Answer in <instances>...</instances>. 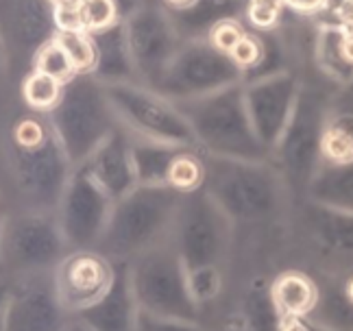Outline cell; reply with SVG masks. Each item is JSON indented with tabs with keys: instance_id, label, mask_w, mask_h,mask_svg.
I'll return each instance as SVG.
<instances>
[{
	"instance_id": "2",
	"label": "cell",
	"mask_w": 353,
	"mask_h": 331,
	"mask_svg": "<svg viewBox=\"0 0 353 331\" xmlns=\"http://www.w3.org/2000/svg\"><path fill=\"white\" fill-rule=\"evenodd\" d=\"M203 185L234 223L270 220L281 212L290 192L273 159L251 161L216 155H205Z\"/></svg>"
},
{
	"instance_id": "4",
	"label": "cell",
	"mask_w": 353,
	"mask_h": 331,
	"mask_svg": "<svg viewBox=\"0 0 353 331\" xmlns=\"http://www.w3.org/2000/svg\"><path fill=\"white\" fill-rule=\"evenodd\" d=\"M131 261V285L138 299L140 314L151 316L157 327H192L199 316V303L190 290V270L174 248L172 240H164L146 248Z\"/></svg>"
},
{
	"instance_id": "34",
	"label": "cell",
	"mask_w": 353,
	"mask_h": 331,
	"mask_svg": "<svg viewBox=\"0 0 353 331\" xmlns=\"http://www.w3.org/2000/svg\"><path fill=\"white\" fill-rule=\"evenodd\" d=\"M283 7H286L283 0H249L247 18L257 31L275 29L281 20Z\"/></svg>"
},
{
	"instance_id": "8",
	"label": "cell",
	"mask_w": 353,
	"mask_h": 331,
	"mask_svg": "<svg viewBox=\"0 0 353 331\" xmlns=\"http://www.w3.org/2000/svg\"><path fill=\"white\" fill-rule=\"evenodd\" d=\"M118 122L138 135L196 148V137L174 101L138 81L105 83Z\"/></svg>"
},
{
	"instance_id": "21",
	"label": "cell",
	"mask_w": 353,
	"mask_h": 331,
	"mask_svg": "<svg viewBox=\"0 0 353 331\" xmlns=\"http://www.w3.org/2000/svg\"><path fill=\"white\" fill-rule=\"evenodd\" d=\"M249 0H194L183 9L170 11V18L183 39H208L216 24L247 16Z\"/></svg>"
},
{
	"instance_id": "14",
	"label": "cell",
	"mask_w": 353,
	"mask_h": 331,
	"mask_svg": "<svg viewBox=\"0 0 353 331\" xmlns=\"http://www.w3.org/2000/svg\"><path fill=\"white\" fill-rule=\"evenodd\" d=\"M299 90H301V79L290 70L244 83V101L251 122L270 153L292 116Z\"/></svg>"
},
{
	"instance_id": "5",
	"label": "cell",
	"mask_w": 353,
	"mask_h": 331,
	"mask_svg": "<svg viewBox=\"0 0 353 331\" xmlns=\"http://www.w3.org/2000/svg\"><path fill=\"white\" fill-rule=\"evenodd\" d=\"M50 131L74 166H81L118 124L105 83L92 72H77L63 83L61 99L48 112Z\"/></svg>"
},
{
	"instance_id": "19",
	"label": "cell",
	"mask_w": 353,
	"mask_h": 331,
	"mask_svg": "<svg viewBox=\"0 0 353 331\" xmlns=\"http://www.w3.org/2000/svg\"><path fill=\"white\" fill-rule=\"evenodd\" d=\"M29 277L20 292L11 299V305L5 314V327L13 329H52L59 325L65 312L57 292V279L50 283L35 281L39 272H22Z\"/></svg>"
},
{
	"instance_id": "3",
	"label": "cell",
	"mask_w": 353,
	"mask_h": 331,
	"mask_svg": "<svg viewBox=\"0 0 353 331\" xmlns=\"http://www.w3.org/2000/svg\"><path fill=\"white\" fill-rule=\"evenodd\" d=\"M183 192L168 183H140L114 201L97 251L110 259H133L170 238Z\"/></svg>"
},
{
	"instance_id": "11",
	"label": "cell",
	"mask_w": 353,
	"mask_h": 331,
	"mask_svg": "<svg viewBox=\"0 0 353 331\" xmlns=\"http://www.w3.org/2000/svg\"><path fill=\"white\" fill-rule=\"evenodd\" d=\"M70 253L55 212L24 210L7 223L5 257L18 272L57 270Z\"/></svg>"
},
{
	"instance_id": "13",
	"label": "cell",
	"mask_w": 353,
	"mask_h": 331,
	"mask_svg": "<svg viewBox=\"0 0 353 331\" xmlns=\"http://www.w3.org/2000/svg\"><path fill=\"white\" fill-rule=\"evenodd\" d=\"M125 24L138 70V83L157 90L172 57L183 44V37L176 31L170 11L151 3L135 7L125 18Z\"/></svg>"
},
{
	"instance_id": "43",
	"label": "cell",
	"mask_w": 353,
	"mask_h": 331,
	"mask_svg": "<svg viewBox=\"0 0 353 331\" xmlns=\"http://www.w3.org/2000/svg\"><path fill=\"white\" fill-rule=\"evenodd\" d=\"M349 31H351V33H353V26H351V29H349Z\"/></svg>"
},
{
	"instance_id": "15",
	"label": "cell",
	"mask_w": 353,
	"mask_h": 331,
	"mask_svg": "<svg viewBox=\"0 0 353 331\" xmlns=\"http://www.w3.org/2000/svg\"><path fill=\"white\" fill-rule=\"evenodd\" d=\"M57 292L65 314L94 305L114 279V261L99 251H72L55 270Z\"/></svg>"
},
{
	"instance_id": "37",
	"label": "cell",
	"mask_w": 353,
	"mask_h": 331,
	"mask_svg": "<svg viewBox=\"0 0 353 331\" xmlns=\"http://www.w3.org/2000/svg\"><path fill=\"white\" fill-rule=\"evenodd\" d=\"M234 57V61L242 68L244 72L253 68L257 61H260V54H262V46H260V39H257L255 33H244V37L238 41V46L229 52Z\"/></svg>"
},
{
	"instance_id": "32",
	"label": "cell",
	"mask_w": 353,
	"mask_h": 331,
	"mask_svg": "<svg viewBox=\"0 0 353 331\" xmlns=\"http://www.w3.org/2000/svg\"><path fill=\"white\" fill-rule=\"evenodd\" d=\"M79 20L81 29L94 33L122 20V9L118 0H83L79 7Z\"/></svg>"
},
{
	"instance_id": "27",
	"label": "cell",
	"mask_w": 353,
	"mask_h": 331,
	"mask_svg": "<svg viewBox=\"0 0 353 331\" xmlns=\"http://www.w3.org/2000/svg\"><path fill=\"white\" fill-rule=\"evenodd\" d=\"M257 39H260V46H262V54H260V61H257L253 68H249L247 72L242 77V83H249V81H257V79H264L270 74H279V72H286L288 70V63H290V46L286 44L283 39V33L275 29H266V31H257L255 33Z\"/></svg>"
},
{
	"instance_id": "7",
	"label": "cell",
	"mask_w": 353,
	"mask_h": 331,
	"mask_svg": "<svg viewBox=\"0 0 353 331\" xmlns=\"http://www.w3.org/2000/svg\"><path fill=\"white\" fill-rule=\"evenodd\" d=\"M234 220L201 185L185 192L176 210L170 240L185 261L188 270L203 266H221L232 246Z\"/></svg>"
},
{
	"instance_id": "12",
	"label": "cell",
	"mask_w": 353,
	"mask_h": 331,
	"mask_svg": "<svg viewBox=\"0 0 353 331\" xmlns=\"http://www.w3.org/2000/svg\"><path fill=\"white\" fill-rule=\"evenodd\" d=\"M114 201L85 166H77L57 205V220L70 251H97Z\"/></svg>"
},
{
	"instance_id": "26",
	"label": "cell",
	"mask_w": 353,
	"mask_h": 331,
	"mask_svg": "<svg viewBox=\"0 0 353 331\" xmlns=\"http://www.w3.org/2000/svg\"><path fill=\"white\" fill-rule=\"evenodd\" d=\"M345 33L347 26L341 24L327 26V29H323L316 35V48H314V57L321 66V70L341 83L353 81V63L347 61L343 52Z\"/></svg>"
},
{
	"instance_id": "10",
	"label": "cell",
	"mask_w": 353,
	"mask_h": 331,
	"mask_svg": "<svg viewBox=\"0 0 353 331\" xmlns=\"http://www.w3.org/2000/svg\"><path fill=\"white\" fill-rule=\"evenodd\" d=\"M244 70L229 52L216 48L210 39H183L172 57L157 92L170 101L199 99L212 92L242 83Z\"/></svg>"
},
{
	"instance_id": "1",
	"label": "cell",
	"mask_w": 353,
	"mask_h": 331,
	"mask_svg": "<svg viewBox=\"0 0 353 331\" xmlns=\"http://www.w3.org/2000/svg\"><path fill=\"white\" fill-rule=\"evenodd\" d=\"M174 103L192 127L201 153L251 161L273 157L251 122L244 101V83Z\"/></svg>"
},
{
	"instance_id": "31",
	"label": "cell",
	"mask_w": 353,
	"mask_h": 331,
	"mask_svg": "<svg viewBox=\"0 0 353 331\" xmlns=\"http://www.w3.org/2000/svg\"><path fill=\"white\" fill-rule=\"evenodd\" d=\"M33 70H42L50 77L59 79L61 83L70 81L77 74V68H74L72 59L68 57V52L63 50V46L55 37L37 50L35 59H33Z\"/></svg>"
},
{
	"instance_id": "40",
	"label": "cell",
	"mask_w": 353,
	"mask_h": 331,
	"mask_svg": "<svg viewBox=\"0 0 353 331\" xmlns=\"http://www.w3.org/2000/svg\"><path fill=\"white\" fill-rule=\"evenodd\" d=\"M343 52H345L347 61L353 63V33H351L349 29H347V33H345V39H343Z\"/></svg>"
},
{
	"instance_id": "28",
	"label": "cell",
	"mask_w": 353,
	"mask_h": 331,
	"mask_svg": "<svg viewBox=\"0 0 353 331\" xmlns=\"http://www.w3.org/2000/svg\"><path fill=\"white\" fill-rule=\"evenodd\" d=\"M205 183V155L199 148H183L170 163L168 185L179 192H192Z\"/></svg>"
},
{
	"instance_id": "24",
	"label": "cell",
	"mask_w": 353,
	"mask_h": 331,
	"mask_svg": "<svg viewBox=\"0 0 353 331\" xmlns=\"http://www.w3.org/2000/svg\"><path fill=\"white\" fill-rule=\"evenodd\" d=\"M307 220L314 236L332 251L353 255V212L334 210L307 201Z\"/></svg>"
},
{
	"instance_id": "33",
	"label": "cell",
	"mask_w": 353,
	"mask_h": 331,
	"mask_svg": "<svg viewBox=\"0 0 353 331\" xmlns=\"http://www.w3.org/2000/svg\"><path fill=\"white\" fill-rule=\"evenodd\" d=\"M190 290L196 303H208L214 301L223 290V272L221 266H203L190 270Z\"/></svg>"
},
{
	"instance_id": "18",
	"label": "cell",
	"mask_w": 353,
	"mask_h": 331,
	"mask_svg": "<svg viewBox=\"0 0 353 331\" xmlns=\"http://www.w3.org/2000/svg\"><path fill=\"white\" fill-rule=\"evenodd\" d=\"M112 261H114V279L110 288H107V292L94 305L81 310L77 316H81L83 325L90 329H103V331L135 329L140 305L131 285V261L129 259H112Z\"/></svg>"
},
{
	"instance_id": "16",
	"label": "cell",
	"mask_w": 353,
	"mask_h": 331,
	"mask_svg": "<svg viewBox=\"0 0 353 331\" xmlns=\"http://www.w3.org/2000/svg\"><path fill=\"white\" fill-rule=\"evenodd\" d=\"M81 166H85L90 174L97 179V183L112 197V201L122 199L135 185H140L133 161V135L120 122L90 155V159Z\"/></svg>"
},
{
	"instance_id": "6",
	"label": "cell",
	"mask_w": 353,
	"mask_h": 331,
	"mask_svg": "<svg viewBox=\"0 0 353 331\" xmlns=\"http://www.w3.org/2000/svg\"><path fill=\"white\" fill-rule=\"evenodd\" d=\"M330 101L321 90L301 83L292 116L273 148V163L294 194L305 190L323 163V135L330 118Z\"/></svg>"
},
{
	"instance_id": "22",
	"label": "cell",
	"mask_w": 353,
	"mask_h": 331,
	"mask_svg": "<svg viewBox=\"0 0 353 331\" xmlns=\"http://www.w3.org/2000/svg\"><path fill=\"white\" fill-rule=\"evenodd\" d=\"M305 197L312 203L353 212V157L347 161L323 159L305 190Z\"/></svg>"
},
{
	"instance_id": "36",
	"label": "cell",
	"mask_w": 353,
	"mask_h": 331,
	"mask_svg": "<svg viewBox=\"0 0 353 331\" xmlns=\"http://www.w3.org/2000/svg\"><path fill=\"white\" fill-rule=\"evenodd\" d=\"M242 37H244L242 22L240 20H225V22L214 26L208 39L212 41L216 48H221L223 52H232L238 46V41Z\"/></svg>"
},
{
	"instance_id": "17",
	"label": "cell",
	"mask_w": 353,
	"mask_h": 331,
	"mask_svg": "<svg viewBox=\"0 0 353 331\" xmlns=\"http://www.w3.org/2000/svg\"><path fill=\"white\" fill-rule=\"evenodd\" d=\"M57 20L50 0H7L5 44L11 52L35 59L37 50L55 37Z\"/></svg>"
},
{
	"instance_id": "39",
	"label": "cell",
	"mask_w": 353,
	"mask_h": 331,
	"mask_svg": "<svg viewBox=\"0 0 353 331\" xmlns=\"http://www.w3.org/2000/svg\"><path fill=\"white\" fill-rule=\"evenodd\" d=\"M83 0H50V5L55 11H68V13H79V7Z\"/></svg>"
},
{
	"instance_id": "25",
	"label": "cell",
	"mask_w": 353,
	"mask_h": 331,
	"mask_svg": "<svg viewBox=\"0 0 353 331\" xmlns=\"http://www.w3.org/2000/svg\"><path fill=\"white\" fill-rule=\"evenodd\" d=\"M281 316H310L319 305V288L307 274L288 270L270 283Z\"/></svg>"
},
{
	"instance_id": "41",
	"label": "cell",
	"mask_w": 353,
	"mask_h": 331,
	"mask_svg": "<svg viewBox=\"0 0 353 331\" xmlns=\"http://www.w3.org/2000/svg\"><path fill=\"white\" fill-rule=\"evenodd\" d=\"M161 3H164V7L168 11H176V9H183L188 5H192L194 0H161Z\"/></svg>"
},
{
	"instance_id": "30",
	"label": "cell",
	"mask_w": 353,
	"mask_h": 331,
	"mask_svg": "<svg viewBox=\"0 0 353 331\" xmlns=\"http://www.w3.org/2000/svg\"><path fill=\"white\" fill-rule=\"evenodd\" d=\"M55 39L63 46L68 57L72 59L77 72H92L97 48H94V39L85 29H59L55 33Z\"/></svg>"
},
{
	"instance_id": "29",
	"label": "cell",
	"mask_w": 353,
	"mask_h": 331,
	"mask_svg": "<svg viewBox=\"0 0 353 331\" xmlns=\"http://www.w3.org/2000/svg\"><path fill=\"white\" fill-rule=\"evenodd\" d=\"M61 90H63V83L42 70L29 72L22 83L24 103L29 105L33 112H44V114H48L50 109L59 103Z\"/></svg>"
},
{
	"instance_id": "42",
	"label": "cell",
	"mask_w": 353,
	"mask_h": 331,
	"mask_svg": "<svg viewBox=\"0 0 353 331\" xmlns=\"http://www.w3.org/2000/svg\"><path fill=\"white\" fill-rule=\"evenodd\" d=\"M345 292H347V297L353 301V279H349V283L345 285Z\"/></svg>"
},
{
	"instance_id": "9",
	"label": "cell",
	"mask_w": 353,
	"mask_h": 331,
	"mask_svg": "<svg viewBox=\"0 0 353 331\" xmlns=\"http://www.w3.org/2000/svg\"><path fill=\"white\" fill-rule=\"evenodd\" d=\"M9 166L24 210L33 212H55L77 168L52 131L37 146L13 144Z\"/></svg>"
},
{
	"instance_id": "20",
	"label": "cell",
	"mask_w": 353,
	"mask_h": 331,
	"mask_svg": "<svg viewBox=\"0 0 353 331\" xmlns=\"http://www.w3.org/2000/svg\"><path fill=\"white\" fill-rule=\"evenodd\" d=\"M90 35L94 39V48H97V59H94L92 68L94 77L101 79L103 83L138 81L125 18Z\"/></svg>"
},
{
	"instance_id": "23",
	"label": "cell",
	"mask_w": 353,
	"mask_h": 331,
	"mask_svg": "<svg viewBox=\"0 0 353 331\" xmlns=\"http://www.w3.org/2000/svg\"><path fill=\"white\" fill-rule=\"evenodd\" d=\"M133 161H135V172H138L140 183H168V170L172 159L181 153L183 148L190 146H179L170 142H161L155 137H146L133 133Z\"/></svg>"
},
{
	"instance_id": "38",
	"label": "cell",
	"mask_w": 353,
	"mask_h": 331,
	"mask_svg": "<svg viewBox=\"0 0 353 331\" xmlns=\"http://www.w3.org/2000/svg\"><path fill=\"white\" fill-rule=\"evenodd\" d=\"M283 3L299 13H314L327 5V0H283Z\"/></svg>"
},
{
	"instance_id": "35",
	"label": "cell",
	"mask_w": 353,
	"mask_h": 331,
	"mask_svg": "<svg viewBox=\"0 0 353 331\" xmlns=\"http://www.w3.org/2000/svg\"><path fill=\"white\" fill-rule=\"evenodd\" d=\"M50 133V124L37 120V118H22L13 124V144L18 146H37L42 144Z\"/></svg>"
}]
</instances>
